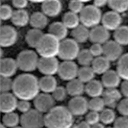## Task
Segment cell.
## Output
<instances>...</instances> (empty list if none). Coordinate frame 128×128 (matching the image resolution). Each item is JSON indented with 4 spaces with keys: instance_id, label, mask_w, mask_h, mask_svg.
<instances>
[{
    "instance_id": "6da1fadb",
    "label": "cell",
    "mask_w": 128,
    "mask_h": 128,
    "mask_svg": "<svg viewBox=\"0 0 128 128\" xmlns=\"http://www.w3.org/2000/svg\"><path fill=\"white\" fill-rule=\"evenodd\" d=\"M40 91L39 80L31 74H21L14 80L12 92L20 100H34Z\"/></svg>"
},
{
    "instance_id": "7a4b0ae2",
    "label": "cell",
    "mask_w": 128,
    "mask_h": 128,
    "mask_svg": "<svg viewBox=\"0 0 128 128\" xmlns=\"http://www.w3.org/2000/svg\"><path fill=\"white\" fill-rule=\"evenodd\" d=\"M74 116L67 107L55 106L45 115L46 128H71L74 123Z\"/></svg>"
},
{
    "instance_id": "3957f363",
    "label": "cell",
    "mask_w": 128,
    "mask_h": 128,
    "mask_svg": "<svg viewBox=\"0 0 128 128\" xmlns=\"http://www.w3.org/2000/svg\"><path fill=\"white\" fill-rule=\"evenodd\" d=\"M60 41L48 33L45 34L38 46L36 52L41 58H52L58 56Z\"/></svg>"
},
{
    "instance_id": "277c9868",
    "label": "cell",
    "mask_w": 128,
    "mask_h": 128,
    "mask_svg": "<svg viewBox=\"0 0 128 128\" xmlns=\"http://www.w3.org/2000/svg\"><path fill=\"white\" fill-rule=\"evenodd\" d=\"M40 59L38 53L32 50H26L18 54L16 60L18 69L29 73L38 69Z\"/></svg>"
},
{
    "instance_id": "5b68a950",
    "label": "cell",
    "mask_w": 128,
    "mask_h": 128,
    "mask_svg": "<svg viewBox=\"0 0 128 128\" xmlns=\"http://www.w3.org/2000/svg\"><path fill=\"white\" fill-rule=\"evenodd\" d=\"M79 16L82 24L92 29L99 26L103 15L100 9L93 5H88L85 6Z\"/></svg>"
},
{
    "instance_id": "8992f818",
    "label": "cell",
    "mask_w": 128,
    "mask_h": 128,
    "mask_svg": "<svg viewBox=\"0 0 128 128\" xmlns=\"http://www.w3.org/2000/svg\"><path fill=\"white\" fill-rule=\"evenodd\" d=\"M79 44L72 38H66L60 42L58 57L64 61L77 59L80 52Z\"/></svg>"
},
{
    "instance_id": "52a82bcc",
    "label": "cell",
    "mask_w": 128,
    "mask_h": 128,
    "mask_svg": "<svg viewBox=\"0 0 128 128\" xmlns=\"http://www.w3.org/2000/svg\"><path fill=\"white\" fill-rule=\"evenodd\" d=\"M20 125L23 128H43L45 127V116L35 109H32L22 114Z\"/></svg>"
},
{
    "instance_id": "ba28073f",
    "label": "cell",
    "mask_w": 128,
    "mask_h": 128,
    "mask_svg": "<svg viewBox=\"0 0 128 128\" xmlns=\"http://www.w3.org/2000/svg\"><path fill=\"white\" fill-rule=\"evenodd\" d=\"M56 101L52 94H40L34 100L35 110L42 114H47L56 106Z\"/></svg>"
},
{
    "instance_id": "9c48e42d",
    "label": "cell",
    "mask_w": 128,
    "mask_h": 128,
    "mask_svg": "<svg viewBox=\"0 0 128 128\" xmlns=\"http://www.w3.org/2000/svg\"><path fill=\"white\" fill-rule=\"evenodd\" d=\"M79 70L74 62L64 61L60 64L58 74L61 79L69 82L77 78Z\"/></svg>"
},
{
    "instance_id": "30bf717a",
    "label": "cell",
    "mask_w": 128,
    "mask_h": 128,
    "mask_svg": "<svg viewBox=\"0 0 128 128\" xmlns=\"http://www.w3.org/2000/svg\"><path fill=\"white\" fill-rule=\"evenodd\" d=\"M0 32V45L2 48L11 47L17 42L18 33L14 27L8 25L2 26Z\"/></svg>"
},
{
    "instance_id": "8fae6325",
    "label": "cell",
    "mask_w": 128,
    "mask_h": 128,
    "mask_svg": "<svg viewBox=\"0 0 128 128\" xmlns=\"http://www.w3.org/2000/svg\"><path fill=\"white\" fill-rule=\"evenodd\" d=\"M88 102L82 96L74 97L69 101L67 108L74 116H82L86 115L89 110Z\"/></svg>"
},
{
    "instance_id": "7c38bea8",
    "label": "cell",
    "mask_w": 128,
    "mask_h": 128,
    "mask_svg": "<svg viewBox=\"0 0 128 128\" xmlns=\"http://www.w3.org/2000/svg\"><path fill=\"white\" fill-rule=\"evenodd\" d=\"M60 64L56 58L40 59L38 69L44 76H52L58 73Z\"/></svg>"
},
{
    "instance_id": "4fadbf2b",
    "label": "cell",
    "mask_w": 128,
    "mask_h": 128,
    "mask_svg": "<svg viewBox=\"0 0 128 128\" xmlns=\"http://www.w3.org/2000/svg\"><path fill=\"white\" fill-rule=\"evenodd\" d=\"M103 47V56L110 62L118 61L123 55L122 46L114 40L108 41Z\"/></svg>"
},
{
    "instance_id": "5bb4252c",
    "label": "cell",
    "mask_w": 128,
    "mask_h": 128,
    "mask_svg": "<svg viewBox=\"0 0 128 128\" xmlns=\"http://www.w3.org/2000/svg\"><path fill=\"white\" fill-rule=\"evenodd\" d=\"M18 98L13 93L0 94V108L4 114L14 112L18 108Z\"/></svg>"
},
{
    "instance_id": "9a60e30c",
    "label": "cell",
    "mask_w": 128,
    "mask_h": 128,
    "mask_svg": "<svg viewBox=\"0 0 128 128\" xmlns=\"http://www.w3.org/2000/svg\"><path fill=\"white\" fill-rule=\"evenodd\" d=\"M122 19L120 14L112 11L106 12L103 15L102 26L109 31H115L122 26Z\"/></svg>"
},
{
    "instance_id": "2e32d148",
    "label": "cell",
    "mask_w": 128,
    "mask_h": 128,
    "mask_svg": "<svg viewBox=\"0 0 128 128\" xmlns=\"http://www.w3.org/2000/svg\"><path fill=\"white\" fill-rule=\"evenodd\" d=\"M110 31L102 25H99L90 30L89 40L93 44L104 45L110 40Z\"/></svg>"
},
{
    "instance_id": "e0dca14e",
    "label": "cell",
    "mask_w": 128,
    "mask_h": 128,
    "mask_svg": "<svg viewBox=\"0 0 128 128\" xmlns=\"http://www.w3.org/2000/svg\"><path fill=\"white\" fill-rule=\"evenodd\" d=\"M18 69L16 60L11 58H1L0 74L1 77L11 78L15 75Z\"/></svg>"
},
{
    "instance_id": "ac0fdd59",
    "label": "cell",
    "mask_w": 128,
    "mask_h": 128,
    "mask_svg": "<svg viewBox=\"0 0 128 128\" xmlns=\"http://www.w3.org/2000/svg\"><path fill=\"white\" fill-rule=\"evenodd\" d=\"M122 94L117 89H106L102 96L105 105L108 108L113 109L117 108L122 100Z\"/></svg>"
},
{
    "instance_id": "d6986e66",
    "label": "cell",
    "mask_w": 128,
    "mask_h": 128,
    "mask_svg": "<svg viewBox=\"0 0 128 128\" xmlns=\"http://www.w3.org/2000/svg\"><path fill=\"white\" fill-rule=\"evenodd\" d=\"M42 12L47 17L55 18L60 14L62 9L60 0H46L42 4Z\"/></svg>"
},
{
    "instance_id": "ffe728a7",
    "label": "cell",
    "mask_w": 128,
    "mask_h": 128,
    "mask_svg": "<svg viewBox=\"0 0 128 128\" xmlns=\"http://www.w3.org/2000/svg\"><path fill=\"white\" fill-rule=\"evenodd\" d=\"M121 80L122 78L116 71L110 70L102 76L101 82L106 89H116L121 84Z\"/></svg>"
},
{
    "instance_id": "44dd1931",
    "label": "cell",
    "mask_w": 128,
    "mask_h": 128,
    "mask_svg": "<svg viewBox=\"0 0 128 128\" xmlns=\"http://www.w3.org/2000/svg\"><path fill=\"white\" fill-rule=\"evenodd\" d=\"M48 31V34L52 35L60 42L66 39L68 34V29L62 22H55L51 24Z\"/></svg>"
},
{
    "instance_id": "7402d4cb",
    "label": "cell",
    "mask_w": 128,
    "mask_h": 128,
    "mask_svg": "<svg viewBox=\"0 0 128 128\" xmlns=\"http://www.w3.org/2000/svg\"><path fill=\"white\" fill-rule=\"evenodd\" d=\"M104 91V87L101 82L97 80L94 79L86 84L85 86V92L92 98L102 96Z\"/></svg>"
},
{
    "instance_id": "603a6c76",
    "label": "cell",
    "mask_w": 128,
    "mask_h": 128,
    "mask_svg": "<svg viewBox=\"0 0 128 128\" xmlns=\"http://www.w3.org/2000/svg\"><path fill=\"white\" fill-rule=\"evenodd\" d=\"M39 86L43 93L52 94L58 88V82L54 76H44L39 80Z\"/></svg>"
},
{
    "instance_id": "cb8c5ba5",
    "label": "cell",
    "mask_w": 128,
    "mask_h": 128,
    "mask_svg": "<svg viewBox=\"0 0 128 128\" xmlns=\"http://www.w3.org/2000/svg\"><path fill=\"white\" fill-rule=\"evenodd\" d=\"M110 62L104 56L94 58L91 67L96 74L103 75L110 70Z\"/></svg>"
},
{
    "instance_id": "d4e9b609",
    "label": "cell",
    "mask_w": 128,
    "mask_h": 128,
    "mask_svg": "<svg viewBox=\"0 0 128 128\" xmlns=\"http://www.w3.org/2000/svg\"><path fill=\"white\" fill-rule=\"evenodd\" d=\"M48 23V17L43 12H35L30 16V24L33 28L42 30L46 28Z\"/></svg>"
},
{
    "instance_id": "484cf974",
    "label": "cell",
    "mask_w": 128,
    "mask_h": 128,
    "mask_svg": "<svg viewBox=\"0 0 128 128\" xmlns=\"http://www.w3.org/2000/svg\"><path fill=\"white\" fill-rule=\"evenodd\" d=\"M85 86L86 85L83 82L76 78L69 82L66 88L68 94L74 98L82 96L85 92Z\"/></svg>"
},
{
    "instance_id": "4316f807",
    "label": "cell",
    "mask_w": 128,
    "mask_h": 128,
    "mask_svg": "<svg viewBox=\"0 0 128 128\" xmlns=\"http://www.w3.org/2000/svg\"><path fill=\"white\" fill-rule=\"evenodd\" d=\"M90 30L81 24L79 26L72 30L71 35L72 38L78 44L86 43L90 40Z\"/></svg>"
},
{
    "instance_id": "83f0119b",
    "label": "cell",
    "mask_w": 128,
    "mask_h": 128,
    "mask_svg": "<svg viewBox=\"0 0 128 128\" xmlns=\"http://www.w3.org/2000/svg\"><path fill=\"white\" fill-rule=\"evenodd\" d=\"M30 16L25 10H17L14 11L11 21L15 26L23 28L30 23Z\"/></svg>"
},
{
    "instance_id": "f1b7e54d",
    "label": "cell",
    "mask_w": 128,
    "mask_h": 128,
    "mask_svg": "<svg viewBox=\"0 0 128 128\" xmlns=\"http://www.w3.org/2000/svg\"><path fill=\"white\" fill-rule=\"evenodd\" d=\"M44 35L40 30L34 28L30 29L26 35V42L29 47L36 49Z\"/></svg>"
},
{
    "instance_id": "f546056e",
    "label": "cell",
    "mask_w": 128,
    "mask_h": 128,
    "mask_svg": "<svg viewBox=\"0 0 128 128\" xmlns=\"http://www.w3.org/2000/svg\"><path fill=\"white\" fill-rule=\"evenodd\" d=\"M62 22L68 29L74 30L80 25L81 21L79 16L69 11L64 15Z\"/></svg>"
},
{
    "instance_id": "4dcf8cb0",
    "label": "cell",
    "mask_w": 128,
    "mask_h": 128,
    "mask_svg": "<svg viewBox=\"0 0 128 128\" xmlns=\"http://www.w3.org/2000/svg\"><path fill=\"white\" fill-rule=\"evenodd\" d=\"M116 72L124 81H128V53L124 54L118 61Z\"/></svg>"
},
{
    "instance_id": "1f68e13d",
    "label": "cell",
    "mask_w": 128,
    "mask_h": 128,
    "mask_svg": "<svg viewBox=\"0 0 128 128\" xmlns=\"http://www.w3.org/2000/svg\"><path fill=\"white\" fill-rule=\"evenodd\" d=\"M114 40L122 46L128 45V26H122L114 32Z\"/></svg>"
},
{
    "instance_id": "d6a6232c",
    "label": "cell",
    "mask_w": 128,
    "mask_h": 128,
    "mask_svg": "<svg viewBox=\"0 0 128 128\" xmlns=\"http://www.w3.org/2000/svg\"><path fill=\"white\" fill-rule=\"evenodd\" d=\"M21 117L14 112L5 114L2 118V124L7 128H14L20 124Z\"/></svg>"
},
{
    "instance_id": "836d02e7",
    "label": "cell",
    "mask_w": 128,
    "mask_h": 128,
    "mask_svg": "<svg viewBox=\"0 0 128 128\" xmlns=\"http://www.w3.org/2000/svg\"><path fill=\"white\" fill-rule=\"evenodd\" d=\"M95 75L91 66L82 67L79 70L77 79L84 84H87L94 80Z\"/></svg>"
},
{
    "instance_id": "e575fe53",
    "label": "cell",
    "mask_w": 128,
    "mask_h": 128,
    "mask_svg": "<svg viewBox=\"0 0 128 128\" xmlns=\"http://www.w3.org/2000/svg\"><path fill=\"white\" fill-rule=\"evenodd\" d=\"M77 59L82 67H89L91 66L94 58L88 49H84L80 51Z\"/></svg>"
},
{
    "instance_id": "d590c367",
    "label": "cell",
    "mask_w": 128,
    "mask_h": 128,
    "mask_svg": "<svg viewBox=\"0 0 128 128\" xmlns=\"http://www.w3.org/2000/svg\"><path fill=\"white\" fill-rule=\"evenodd\" d=\"M100 122L105 125L114 124L116 119V114L113 109L105 108L100 113Z\"/></svg>"
},
{
    "instance_id": "8d00e7d4",
    "label": "cell",
    "mask_w": 128,
    "mask_h": 128,
    "mask_svg": "<svg viewBox=\"0 0 128 128\" xmlns=\"http://www.w3.org/2000/svg\"><path fill=\"white\" fill-rule=\"evenodd\" d=\"M108 5L111 11L120 14L128 10V0H108Z\"/></svg>"
},
{
    "instance_id": "74e56055",
    "label": "cell",
    "mask_w": 128,
    "mask_h": 128,
    "mask_svg": "<svg viewBox=\"0 0 128 128\" xmlns=\"http://www.w3.org/2000/svg\"><path fill=\"white\" fill-rule=\"evenodd\" d=\"M89 110L90 111L100 113L105 110V102L102 97L92 98L88 102Z\"/></svg>"
},
{
    "instance_id": "f35d334b",
    "label": "cell",
    "mask_w": 128,
    "mask_h": 128,
    "mask_svg": "<svg viewBox=\"0 0 128 128\" xmlns=\"http://www.w3.org/2000/svg\"><path fill=\"white\" fill-rule=\"evenodd\" d=\"M14 81L11 78L0 77V90L1 94L10 93L12 91Z\"/></svg>"
},
{
    "instance_id": "ab89813d",
    "label": "cell",
    "mask_w": 128,
    "mask_h": 128,
    "mask_svg": "<svg viewBox=\"0 0 128 128\" xmlns=\"http://www.w3.org/2000/svg\"><path fill=\"white\" fill-rule=\"evenodd\" d=\"M14 11L11 7L7 4H2L0 8V18L2 21H6L11 19Z\"/></svg>"
},
{
    "instance_id": "60d3db41",
    "label": "cell",
    "mask_w": 128,
    "mask_h": 128,
    "mask_svg": "<svg viewBox=\"0 0 128 128\" xmlns=\"http://www.w3.org/2000/svg\"><path fill=\"white\" fill-rule=\"evenodd\" d=\"M68 94L66 88L64 86H58L52 95L56 101L62 102L66 99Z\"/></svg>"
},
{
    "instance_id": "b9f144b4",
    "label": "cell",
    "mask_w": 128,
    "mask_h": 128,
    "mask_svg": "<svg viewBox=\"0 0 128 128\" xmlns=\"http://www.w3.org/2000/svg\"><path fill=\"white\" fill-rule=\"evenodd\" d=\"M84 3L81 0H72L69 3L70 12L77 14H80L84 8Z\"/></svg>"
},
{
    "instance_id": "7bdbcfd3",
    "label": "cell",
    "mask_w": 128,
    "mask_h": 128,
    "mask_svg": "<svg viewBox=\"0 0 128 128\" xmlns=\"http://www.w3.org/2000/svg\"><path fill=\"white\" fill-rule=\"evenodd\" d=\"M91 126L100 122V113L90 111L86 114V120Z\"/></svg>"
},
{
    "instance_id": "ee69618b",
    "label": "cell",
    "mask_w": 128,
    "mask_h": 128,
    "mask_svg": "<svg viewBox=\"0 0 128 128\" xmlns=\"http://www.w3.org/2000/svg\"><path fill=\"white\" fill-rule=\"evenodd\" d=\"M89 50L94 58L103 56L104 47L102 45L93 44L90 47Z\"/></svg>"
},
{
    "instance_id": "f6af8a7d",
    "label": "cell",
    "mask_w": 128,
    "mask_h": 128,
    "mask_svg": "<svg viewBox=\"0 0 128 128\" xmlns=\"http://www.w3.org/2000/svg\"><path fill=\"white\" fill-rule=\"evenodd\" d=\"M116 108L122 116L128 117V98L122 99Z\"/></svg>"
},
{
    "instance_id": "bcb514c9",
    "label": "cell",
    "mask_w": 128,
    "mask_h": 128,
    "mask_svg": "<svg viewBox=\"0 0 128 128\" xmlns=\"http://www.w3.org/2000/svg\"><path fill=\"white\" fill-rule=\"evenodd\" d=\"M17 109L24 114L32 110L31 104L28 101L19 100L18 103Z\"/></svg>"
},
{
    "instance_id": "7dc6e473",
    "label": "cell",
    "mask_w": 128,
    "mask_h": 128,
    "mask_svg": "<svg viewBox=\"0 0 128 128\" xmlns=\"http://www.w3.org/2000/svg\"><path fill=\"white\" fill-rule=\"evenodd\" d=\"M113 128H128V117L121 116L116 118Z\"/></svg>"
},
{
    "instance_id": "c3c4849f",
    "label": "cell",
    "mask_w": 128,
    "mask_h": 128,
    "mask_svg": "<svg viewBox=\"0 0 128 128\" xmlns=\"http://www.w3.org/2000/svg\"><path fill=\"white\" fill-rule=\"evenodd\" d=\"M12 4L17 10H24L28 4V1L25 0H14L12 2Z\"/></svg>"
},
{
    "instance_id": "681fc988",
    "label": "cell",
    "mask_w": 128,
    "mask_h": 128,
    "mask_svg": "<svg viewBox=\"0 0 128 128\" xmlns=\"http://www.w3.org/2000/svg\"><path fill=\"white\" fill-rule=\"evenodd\" d=\"M120 92L125 98H128V81H124L121 84Z\"/></svg>"
},
{
    "instance_id": "f907efd6",
    "label": "cell",
    "mask_w": 128,
    "mask_h": 128,
    "mask_svg": "<svg viewBox=\"0 0 128 128\" xmlns=\"http://www.w3.org/2000/svg\"><path fill=\"white\" fill-rule=\"evenodd\" d=\"M108 4V1L107 0H94V2L93 6L99 9H100V8L104 7Z\"/></svg>"
},
{
    "instance_id": "816d5d0a",
    "label": "cell",
    "mask_w": 128,
    "mask_h": 128,
    "mask_svg": "<svg viewBox=\"0 0 128 128\" xmlns=\"http://www.w3.org/2000/svg\"><path fill=\"white\" fill-rule=\"evenodd\" d=\"M91 127L92 126L86 121H82L79 122L76 126V128H91Z\"/></svg>"
},
{
    "instance_id": "f5cc1de1",
    "label": "cell",
    "mask_w": 128,
    "mask_h": 128,
    "mask_svg": "<svg viewBox=\"0 0 128 128\" xmlns=\"http://www.w3.org/2000/svg\"><path fill=\"white\" fill-rule=\"evenodd\" d=\"M91 128H106L105 127V125L102 124V123L99 122L98 123L93 125L92 126Z\"/></svg>"
},
{
    "instance_id": "db71d44e",
    "label": "cell",
    "mask_w": 128,
    "mask_h": 128,
    "mask_svg": "<svg viewBox=\"0 0 128 128\" xmlns=\"http://www.w3.org/2000/svg\"><path fill=\"white\" fill-rule=\"evenodd\" d=\"M0 128H6V126H4L2 123H1V124H0Z\"/></svg>"
},
{
    "instance_id": "11a10c76",
    "label": "cell",
    "mask_w": 128,
    "mask_h": 128,
    "mask_svg": "<svg viewBox=\"0 0 128 128\" xmlns=\"http://www.w3.org/2000/svg\"><path fill=\"white\" fill-rule=\"evenodd\" d=\"M23 128V127H22L21 126H18V127H15V128Z\"/></svg>"
},
{
    "instance_id": "9f6ffc18",
    "label": "cell",
    "mask_w": 128,
    "mask_h": 128,
    "mask_svg": "<svg viewBox=\"0 0 128 128\" xmlns=\"http://www.w3.org/2000/svg\"><path fill=\"white\" fill-rule=\"evenodd\" d=\"M106 128H113V127H107Z\"/></svg>"
}]
</instances>
